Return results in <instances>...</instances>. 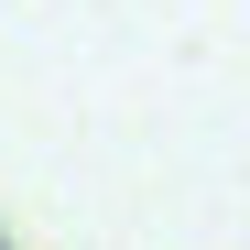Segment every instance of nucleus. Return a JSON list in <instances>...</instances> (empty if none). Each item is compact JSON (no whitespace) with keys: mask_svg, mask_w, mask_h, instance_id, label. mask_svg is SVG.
Wrapping results in <instances>:
<instances>
[]
</instances>
